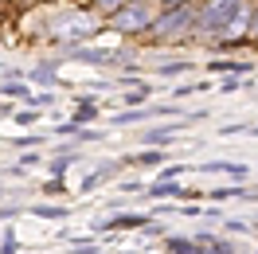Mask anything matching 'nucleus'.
Wrapping results in <instances>:
<instances>
[{
  "mask_svg": "<svg viewBox=\"0 0 258 254\" xmlns=\"http://www.w3.org/2000/svg\"><path fill=\"white\" fill-rule=\"evenodd\" d=\"M239 4L242 0H211V4H204L200 12H196V20H192V28L196 32H223L227 28V20L239 12Z\"/></svg>",
  "mask_w": 258,
  "mask_h": 254,
  "instance_id": "nucleus-1",
  "label": "nucleus"
},
{
  "mask_svg": "<svg viewBox=\"0 0 258 254\" xmlns=\"http://www.w3.org/2000/svg\"><path fill=\"white\" fill-rule=\"evenodd\" d=\"M192 4H184V8H168L164 16H157L153 24H149V32L153 35H180V32H192Z\"/></svg>",
  "mask_w": 258,
  "mask_h": 254,
  "instance_id": "nucleus-2",
  "label": "nucleus"
},
{
  "mask_svg": "<svg viewBox=\"0 0 258 254\" xmlns=\"http://www.w3.org/2000/svg\"><path fill=\"white\" fill-rule=\"evenodd\" d=\"M149 24H153V16H149L145 12V4H141V0H133V4H129V8H117V12H113V28H117V32H149Z\"/></svg>",
  "mask_w": 258,
  "mask_h": 254,
  "instance_id": "nucleus-3",
  "label": "nucleus"
},
{
  "mask_svg": "<svg viewBox=\"0 0 258 254\" xmlns=\"http://www.w3.org/2000/svg\"><path fill=\"white\" fill-rule=\"evenodd\" d=\"M208 71H215V75H250L254 63H242V59H215Z\"/></svg>",
  "mask_w": 258,
  "mask_h": 254,
  "instance_id": "nucleus-4",
  "label": "nucleus"
},
{
  "mask_svg": "<svg viewBox=\"0 0 258 254\" xmlns=\"http://www.w3.org/2000/svg\"><path fill=\"white\" fill-rule=\"evenodd\" d=\"M71 55L86 63H125V51H71Z\"/></svg>",
  "mask_w": 258,
  "mask_h": 254,
  "instance_id": "nucleus-5",
  "label": "nucleus"
},
{
  "mask_svg": "<svg viewBox=\"0 0 258 254\" xmlns=\"http://www.w3.org/2000/svg\"><path fill=\"white\" fill-rule=\"evenodd\" d=\"M145 215H113L110 223H102V231H137V227H145Z\"/></svg>",
  "mask_w": 258,
  "mask_h": 254,
  "instance_id": "nucleus-6",
  "label": "nucleus"
},
{
  "mask_svg": "<svg viewBox=\"0 0 258 254\" xmlns=\"http://www.w3.org/2000/svg\"><path fill=\"white\" fill-rule=\"evenodd\" d=\"M172 254H204V242H188V238H168Z\"/></svg>",
  "mask_w": 258,
  "mask_h": 254,
  "instance_id": "nucleus-7",
  "label": "nucleus"
},
{
  "mask_svg": "<svg viewBox=\"0 0 258 254\" xmlns=\"http://www.w3.org/2000/svg\"><path fill=\"white\" fill-rule=\"evenodd\" d=\"M157 110H125V113H117L113 117V125H129V121H145V117H153Z\"/></svg>",
  "mask_w": 258,
  "mask_h": 254,
  "instance_id": "nucleus-8",
  "label": "nucleus"
},
{
  "mask_svg": "<svg viewBox=\"0 0 258 254\" xmlns=\"http://www.w3.org/2000/svg\"><path fill=\"white\" fill-rule=\"evenodd\" d=\"M208 172H231V176H246V168H239V164H227V160H211V164H204Z\"/></svg>",
  "mask_w": 258,
  "mask_h": 254,
  "instance_id": "nucleus-9",
  "label": "nucleus"
},
{
  "mask_svg": "<svg viewBox=\"0 0 258 254\" xmlns=\"http://www.w3.org/2000/svg\"><path fill=\"white\" fill-rule=\"evenodd\" d=\"M164 160H168V157H164V149H161V153H157V149H149V153H137L133 164H164Z\"/></svg>",
  "mask_w": 258,
  "mask_h": 254,
  "instance_id": "nucleus-10",
  "label": "nucleus"
},
{
  "mask_svg": "<svg viewBox=\"0 0 258 254\" xmlns=\"http://www.w3.org/2000/svg\"><path fill=\"white\" fill-rule=\"evenodd\" d=\"M0 94L4 98H24V102H28V86H24V82H8V86L0 82Z\"/></svg>",
  "mask_w": 258,
  "mask_h": 254,
  "instance_id": "nucleus-11",
  "label": "nucleus"
},
{
  "mask_svg": "<svg viewBox=\"0 0 258 254\" xmlns=\"http://www.w3.org/2000/svg\"><path fill=\"white\" fill-rule=\"evenodd\" d=\"M94 117H98V110H94V106H90V102H86V106H79V110H75V121H71V125L79 129L82 121H94Z\"/></svg>",
  "mask_w": 258,
  "mask_h": 254,
  "instance_id": "nucleus-12",
  "label": "nucleus"
},
{
  "mask_svg": "<svg viewBox=\"0 0 258 254\" xmlns=\"http://www.w3.org/2000/svg\"><path fill=\"white\" fill-rule=\"evenodd\" d=\"M145 98H149V90H145V86H137V90H129V94H125V106L141 110V106H145Z\"/></svg>",
  "mask_w": 258,
  "mask_h": 254,
  "instance_id": "nucleus-13",
  "label": "nucleus"
},
{
  "mask_svg": "<svg viewBox=\"0 0 258 254\" xmlns=\"http://www.w3.org/2000/svg\"><path fill=\"white\" fill-rule=\"evenodd\" d=\"M184 71H192V63H168V67H161L164 79H176V75H184Z\"/></svg>",
  "mask_w": 258,
  "mask_h": 254,
  "instance_id": "nucleus-14",
  "label": "nucleus"
},
{
  "mask_svg": "<svg viewBox=\"0 0 258 254\" xmlns=\"http://www.w3.org/2000/svg\"><path fill=\"white\" fill-rule=\"evenodd\" d=\"M71 160H75V157H71V153H67V157H59V160H51V176L59 180V176H63L67 168H71Z\"/></svg>",
  "mask_w": 258,
  "mask_h": 254,
  "instance_id": "nucleus-15",
  "label": "nucleus"
},
{
  "mask_svg": "<svg viewBox=\"0 0 258 254\" xmlns=\"http://www.w3.org/2000/svg\"><path fill=\"white\" fill-rule=\"evenodd\" d=\"M0 254H16V231H12V227L4 231V242H0Z\"/></svg>",
  "mask_w": 258,
  "mask_h": 254,
  "instance_id": "nucleus-16",
  "label": "nucleus"
},
{
  "mask_svg": "<svg viewBox=\"0 0 258 254\" xmlns=\"http://www.w3.org/2000/svg\"><path fill=\"white\" fill-rule=\"evenodd\" d=\"M35 215H43V219H63L67 207H35Z\"/></svg>",
  "mask_w": 258,
  "mask_h": 254,
  "instance_id": "nucleus-17",
  "label": "nucleus"
},
{
  "mask_svg": "<svg viewBox=\"0 0 258 254\" xmlns=\"http://www.w3.org/2000/svg\"><path fill=\"white\" fill-rule=\"evenodd\" d=\"M168 137H172V129H153V133H149L145 141H149V145H164Z\"/></svg>",
  "mask_w": 258,
  "mask_h": 254,
  "instance_id": "nucleus-18",
  "label": "nucleus"
},
{
  "mask_svg": "<svg viewBox=\"0 0 258 254\" xmlns=\"http://www.w3.org/2000/svg\"><path fill=\"white\" fill-rule=\"evenodd\" d=\"M94 4H98V12H110V16H113V12H117L125 0H94Z\"/></svg>",
  "mask_w": 258,
  "mask_h": 254,
  "instance_id": "nucleus-19",
  "label": "nucleus"
},
{
  "mask_svg": "<svg viewBox=\"0 0 258 254\" xmlns=\"http://www.w3.org/2000/svg\"><path fill=\"white\" fill-rule=\"evenodd\" d=\"M32 79H39V82H55V71H51V67H35Z\"/></svg>",
  "mask_w": 258,
  "mask_h": 254,
  "instance_id": "nucleus-20",
  "label": "nucleus"
},
{
  "mask_svg": "<svg viewBox=\"0 0 258 254\" xmlns=\"http://www.w3.org/2000/svg\"><path fill=\"white\" fill-rule=\"evenodd\" d=\"M28 102L32 106H51V94H28Z\"/></svg>",
  "mask_w": 258,
  "mask_h": 254,
  "instance_id": "nucleus-21",
  "label": "nucleus"
},
{
  "mask_svg": "<svg viewBox=\"0 0 258 254\" xmlns=\"http://www.w3.org/2000/svg\"><path fill=\"white\" fill-rule=\"evenodd\" d=\"M164 8H184V4H192V0H161Z\"/></svg>",
  "mask_w": 258,
  "mask_h": 254,
  "instance_id": "nucleus-22",
  "label": "nucleus"
}]
</instances>
